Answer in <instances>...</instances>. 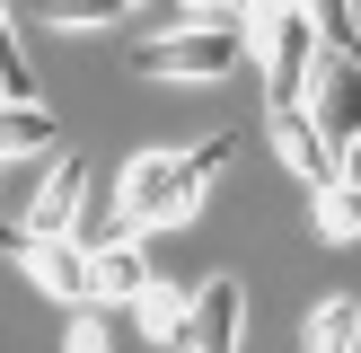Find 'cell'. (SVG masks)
<instances>
[{
    "mask_svg": "<svg viewBox=\"0 0 361 353\" xmlns=\"http://www.w3.org/2000/svg\"><path fill=\"white\" fill-rule=\"evenodd\" d=\"M247 27H168L150 44H133V80H238L247 71Z\"/></svg>",
    "mask_w": 361,
    "mask_h": 353,
    "instance_id": "cell-2",
    "label": "cell"
},
{
    "mask_svg": "<svg viewBox=\"0 0 361 353\" xmlns=\"http://www.w3.org/2000/svg\"><path fill=\"white\" fill-rule=\"evenodd\" d=\"M35 18H44V27H71V35H88V27H115L123 9H133V0H27Z\"/></svg>",
    "mask_w": 361,
    "mask_h": 353,
    "instance_id": "cell-14",
    "label": "cell"
},
{
    "mask_svg": "<svg viewBox=\"0 0 361 353\" xmlns=\"http://www.w3.org/2000/svg\"><path fill=\"white\" fill-rule=\"evenodd\" d=\"M300 9H309V27H317V44H326V53L361 62V0H300Z\"/></svg>",
    "mask_w": 361,
    "mask_h": 353,
    "instance_id": "cell-12",
    "label": "cell"
},
{
    "mask_svg": "<svg viewBox=\"0 0 361 353\" xmlns=\"http://www.w3.org/2000/svg\"><path fill=\"white\" fill-rule=\"evenodd\" d=\"M0 97H35L27 44H18V27H9V0H0Z\"/></svg>",
    "mask_w": 361,
    "mask_h": 353,
    "instance_id": "cell-16",
    "label": "cell"
},
{
    "mask_svg": "<svg viewBox=\"0 0 361 353\" xmlns=\"http://www.w3.org/2000/svg\"><path fill=\"white\" fill-rule=\"evenodd\" d=\"M62 353H106V309H71V335Z\"/></svg>",
    "mask_w": 361,
    "mask_h": 353,
    "instance_id": "cell-17",
    "label": "cell"
},
{
    "mask_svg": "<svg viewBox=\"0 0 361 353\" xmlns=\"http://www.w3.org/2000/svg\"><path fill=\"white\" fill-rule=\"evenodd\" d=\"M317 239H361V186H317Z\"/></svg>",
    "mask_w": 361,
    "mask_h": 353,
    "instance_id": "cell-15",
    "label": "cell"
},
{
    "mask_svg": "<svg viewBox=\"0 0 361 353\" xmlns=\"http://www.w3.org/2000/svg\"><path fill=\"white\" fill-rule=\"evenodd\" d=\"M300 353H361V300L335 292L309 309V327H300Z\"/></svg>",
    "mask_w": 361,
    "mask_h": 353,
    "instance_id": "cell-11",
    "label": "cell"
},
{
    "mask_svg": "<svg viewBox=\"0 0 361 353\" xmlns=\"http://www.w3.org/2000/svg\"><path fill=\"white\" fill-rule=\"evenodd\" d=\"M133 318H141L150 345H185V292H176V282H150V292L133 300Z\"/></svg>",
    "mask_w": 361,
    "mask_h": 353,
    "instance_id": "cell-13",
    "label": "cell"
},
{
    "mask_svg": "<svg viewBox=\"0 0 361 353\" xmlns=\"http://www.w3.org/2000/svg\"><path fill=\"white\" fill-rule=\"evenodd\" d=\"M88 265H97V300H123V309H133V300L159 282V265L141 256V239H133V229L97 239V247H88Z\"/></svg>",
    "mask_w": 361,
    "mask_h": 353,
    "instance_id": "cell-9",
    "label": "cell"
},
{
    "mask_svg": "<svg viewBox=\"0 0 361 353\" xmlns=\"http://www.w3.org/2000/svg\"><path fill=\"white\" fill-rule=\"evenodd\" d=\"M185 27H247V0H185Z\"/></svg>",
    "mask_w": 361,
    "mask_h": 353,
    "instance_id": "cell-18",
    "label": "cell"
},
{
    "mask_svg": "<svg viewBox=\"0 0 361 353\" xmlns=\"http://www.w3.org/2000/svg\"><path fill=\"white\" fill-rule=\"evenodd\" d=\"M300 9V0H247V35H256V27H274V18H291Z\"/></svg>",
    "mask_w": 361,
    "mask_h": 353,
    "instance_id": "cell-19",
    "label": "cell"
},
{
    "mask_svg": "<svg viewBox=\"0 0 361 353\" xmlns=\"http://www.w3.org/2000/svg\"><path fill=\"white\" fill-rule=\"evenodd\" d=\"M256 62H264V106H309V80L317 62H326V44H317L309 9L274 18V27H256Z\"/></svg>",
    "mask_w": 361,
    "mask_h": 353,
    "instance_id": "cell-4",
    "label": "cell"
},
{
    "mask_svg": "<svg viewBox=\"0 0 361 353\" xmlns=\"http://www.w3.org/2000/svg\"><path fill=\"white\" fill-rule=\"evenodd\" d=\"M0 256H18V265H27V282H44L53 300L97 309V265H88L80 239H35L27 221H0Z\"/></svg>",
    "mask_w": 361,
    "mask_h": 353,
    "instance_id": "cell-3",
    "label": "cell"
},
{
    "mask_svg": "<svg viewBox=\"0 0 361 353\" xmlns=\"http://www.w3.org/2000/svg\"><path fill=\"white\" fill-rule=\"evenodd\" d=\"M335 186H361V133L344 141V150H335Z\"/></svg>",
    "mask_w": 361,
    "mask_h": 353,
    "instance_id": "cell-20",
    "label": "cell"
},
{
    "mask_svg": "<svg viewBox=\"0 0 361 353\" xmlns=\"http://www.w3.org/2000/svg\"><path fill=\"white\" fill-rule=\"evenodd\" d=\"M309 115H317V133L344 150V141L361 133V62H344V53H326V62H317V80H309Z\"/></svg>",
    "mask_w": 361,
    "mask_h": 353,
    "instance_id": "cell-7",
    "label": "cell"
},
{
    "mask_svg": "<svg viewBox=\"0 0 361 353\" xmlns=\"http://www.w3.org/2000/svg\"><path fill=\"white\" fill-rule=\"evenodd\" d=\"M80 203H88V159H53L44 168V186H35V212H27V229L35 239H71L80 229Z\"/></svg>",
    "mask_w": 361,
    "mask_h": 353,
    "instance_id": "cell-8",
    "label": "cell"
},
{
    "mask_svg": "<svg viewBox=\"0 0 361 353\" xmlns=\"http://www.w3.org/2000/svg\"><path fill=\"white\" fill-rule=\"evenodd\" d=\"M264 141H274V159L291 176H309V186H335V141L317 133V115L309 106H274L264 115Z\"/></svg>",
    "mask_w": 361,
    "mask_h": 353,
    "instance_id": "cell-6",
    "label": "cell"
},
{
    "mask_svg": "<svg viewBox=\"0 0 361 353\" xmlns=\"http://www.w3.org/2000/svg\"><path fill=\"white\" fill-rule=\"evenodd\" d=\"M176 353H247V282L238 274H212L185 300V345Z\"/></svg>",
    "mask_w": 361,
    "mask_h": 353,
    "instance_id": "cell-5",
    "label": "cell"
},
{
    "mask_svg": "<svg viewBox=\"0 0 361 353\" xmlns=\"http://www.w3.org/2000/svg\"><path fill=\"white\" fill-rule=\"evenodd\" d=\"M229 159H238V133H212L203 150H185V159H176V150H141L133 168H123V203H115V212H123V229L141 239V229L185 221V212L203 203V186L229 168Z\"/></svg>",
    "mask_w": 361,
    "mask_h": 353,
    "instance_id": "cell-1",
    "label": "cell"
},
{
    "mask_svg": "<svg viewBox=\"0 0 361 353\" xmlns=\"http://www.w3.org/2000/svg\"><path fill=\"white\" fill-rule=\"evenodd\" d=\"M62 141V115L44 97H0V159H35Z\"/></svg>",
    "mask_w": 361,
    "mask_h": 353,
    "instance_id": "cell-10",
    "label": "cell"
}]
</instances>
